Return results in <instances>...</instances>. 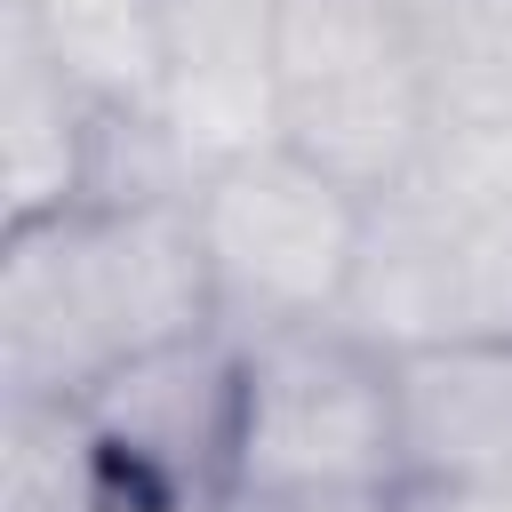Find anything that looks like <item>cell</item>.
<instances>
[{"label":"cell","instance_id":"1","mask_svg":"<svg viewBox=\"0 0 512 512\" xmlns=\"http://www.w3.org/2000/svg\"><path fill=\"white\" fill-rule=\"evenodd\" d=\"M208 328L224 320H216L192 192L80 200L64 216L8 224L0 360L24 408H80L128 360Z\"/></svg>","mask_w":512,"mask_h":512},{"label":"cell","instance_id":"2","mask_svg":"<svg viewBox=\"0 0 512 512\" xmlns=\"http://www.w3.org/2000/svg\"><path fill=\"white\" fill-rule=\"evenodd\" d=\"M352 488H408L392 352L352 320L240 336L232 496H352Z\"/></svg>","mask_w":512,"mask_h":512},{"label":"cell","instance_id":"3","mask_svg":"<svg viewBox=\"0 0 512 512\" xmlns=\"http://www.w3.org/2000/svg\"><path fill=\"white\" fill-rule=\"evenodd\" d=\"M376 200L296 144L264 136L208 176H192V224L216 280V320L232 336L344 320Z\"/></svg>","mask_w":512,"mask_h":512},{"label":"cell","instance_id":"4","mask_svg":"<svg viewBox=\"0 0 512 512\" xmlns=\"http://www.w3.org/2000/svg\"><path fill=\"white\" fill-rule=\"evenodd\" d=\"M272 136L336 168L368 200L408 184L440 136L416 16L392 0H280Z\"/></svg>","mask_w":512,"mask_h":512},{"label":"cell","instance_id":"5","mask_svg":"<svg viewBox=\"0 0 512 512\" xmlns=\"http://www.w3.org/2000/svg\"><path fill=\"white\" fill-rule=\"evenodd\" d=\"M72 424L96 488H112L120 512H192V496L224 504L240 432V336L208 328L128 360L72 408Z\"/></svg>","mask_w":512,"mask_h":512},{"label":"cell","instance_id":"6","mask_svg":"<svg viewBox=\"0 0 512 512\" xmlns=\"http://www.w3.org/2000/svg\"><path fill=\"white\" fill-rule=\"evenodd\" d=\"M408 488H496L512 480V336L392 352Z\"/></svg>","mask_w":512,"mask_h":512},{"label":"cell","instance_id":"7","mask_svg":"<svg viewBox=\"0 0 512 512\" xmlns=\"http://www.w3.org/2000/svg\"><path fill=\"white\" fill-rule=\"evenodd\" d=\"M0 128H8V224L64 216L96 200V160H104V112L8 24V88H0Z\"/></svg>","mask_w":512,"mask_h":512},{"label":"cell","instance_id":"8","mask_svg":"<svg viewBox=\"0 0 512 512\" xmlns=\"http://www.w3.org/2000/svg\"><path fill=\"white\" fill-rule=\"evenodd\" d=\"M8 24L120 120H160L168 104V24L160 0H8Z\"/></svg>","mask_w":512,"mask_h":512},{"label":"cell","instance_id":"9","mask_svg":"<svg viewBox=\"0 0 512 512\" xmlns=\"http://www.w3.org/2000/svg\"><path fill=\"white\" fill-rule=\"evenodd\" d=\"M440 128L512 120V0H432L416 16Z\"/></svg>","mask_w":512,"mask_h":512},{"label":"cell","instance_id":"10","mask_svg":"<svg viewBox=\"0 0 512 512\" xmlns=\"http://www.w3.org/2000/svg\"><path fill=\"white\" fill-rule=\"evenodd\" d=\"M224 512H408V488H352V496H232Z\"/></svg>","mask_w":512,"mask_h":512},{"label":"cell","instance_id":"11","mask_svg":"<svg viewBox=\"0 0 512 512\" xmlns=\"http://www.w3.org/2000/svg\"><path fill=\"white\" fill-rule=\"evenodd\" d=\"M392 8H408V16H424V8H432V0H392Z\"/></svg>","mask_w":512,"mask_h":512}]
</instances>
